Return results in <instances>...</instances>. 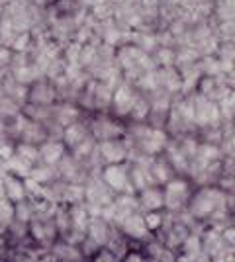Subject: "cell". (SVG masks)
I'll return each instance as SVG.
<instances>
[{"label": "cell", "instance_id": "32", "mask_svg": "<svg viewBox=\"0 0 235 262\" xmlns=\"http://www.w3.org/2000/svg\"><path fill=\"white\" fill-rule=\"evenodd\" d=\"M200 73L206 77H222V69H220V59L212 57H204L200 61Z\"/></svg>", "mask_w": 235, "mask_h": 262}, {"label": "cell", "instance_id": "20", "mask_svg": "<svg viewBox=\"0 0 235 262\" xmlns=\"http://www.w3.org/2000/svg\"><path fill=\"white\" fill-rule=\"evenodd\" d=\"M69 213H71V229L87 235L89 221H90L87 204L82 202V204H73V206H69Z\"/></svg>", "mask_w": 235, "mask_h": 262}, {"label": "cell", "instance_id": "11", "mask_svg": "<svg viewBox=\"0 0 235 262\" xmlns=\"http://www.w3.org/2000/svg\"><path fill=\"white\" fill-rule=\"evenodd\" d=\"M49 256L55 262H87V258L82 256V252H80L77 245H69V243L61 239H57L51 245Z\"/></svg>", "mask_w": 235, "mask_h": 262}, {"label": "cell", "instance_id": "15", "mask_svg": "<svg viewBox=\"0 0 235 262\" xmlns=\"http://www.w3.org/2000/svg\"><path fill=\"white\" fill-rule=\"evenodd\" d=\"M89 125L87 121H77V123H71L67 127H63V135H61V141L69 149H75L78 143H82L89 137Z\"/></svg>", "mask_w": 235, "mask_h": 262}, {"label": "cell", "instance_id": "18", "mask_svg": "<svg viewBox=\"0 0 235 262\" xmlns=\"http://www.w3.org/2000/svg\"><path fill=\"white\" fill-rule=\"evenodd\" d=\"M65 155H67V147L63 145V141H45L39 145V157H41V163L45 164L55 166Z\"/></svg>", "mask_w": 235, "mask_h": 262}, {"label": "cell", "instance_id": "44", "mask_svg": "<svg viewBox=\"0 0 235 262\" xmlns=\"http://www.w3.org/2000/svg\"><path fill=\"white\" fill-rule=\"evenodd\" d=\"M4 233H6V227H2V225H0V237H4Z\"/></svg>", "mask_w": 235, "mask_h": 262}, {"label": "cell", "instance_id": "35", "mask_svg": "<svg viewBox=\"0 0 235 262\" xmlns=\"http://www.w3.org/2000/svg\"><path fill=\"white\" fill-rule=\"evenodd\" d=\"M80 49H82V45L77 43V41H71L63 47V59H65V63L67 65H78V57H80Z\"/></svg>", "mask_w": 235, "mask_h": 262}, {"label": "cell", "instance_id": "43", "mask_svg": "<svg viewBox=\"0 0 235 262\" xmlns=\"http://www.w3.org/2000/svg\"><path fill=\"white\" fill-rule=\"evenodd\" d=\"M90 262H118V260H116V256H114L112 252L106 251V249L102 247L100 251H98V254H96Z\"/></svg>", "mask_w": 235, "mask_h": 262}, {"label": "cell", "instance_id": "45", "mask_svg": "<svg viewBox=\"0 0 235 262\" xmlns=\"http://www.w3.org/2000/svg\"><path fill=\"white\" fill-rule=\"evenodd\" d=\"M147 262H157V260H149V258H147Z\"/></svg>", "mask_w": 235, "mask_h": 262}, {"label": "cell", "instance_id": "31", "mask_svg": "<svg viewBox=\"0 0 235 262\" xmlns=\"http://www.w3.org/2000/svg\"><path fill=\"white\" fill-rule=\"evenodd\" d=\"M149 112H151V104H149V100L141 98V96H135L134 108H132V112H130V116L137 121H143L145 118H149Z\"/></svg>", "mask_w": 235, "mask_h": 262}, {"label": "cell", "instance_id": "23", "mask_svg": "<svg viewBox=\"0 0 235 262\" xmlns=\"http://www.w3.org/2000/svg\"><path fill=\"white\" fill-rule=\"evenodd\" d=\"M32 180H35L37 184L41 186H47L51 184L53 180H57L59 176H57V168L55 166H51V164H45V163H37L34 164V168H32V174H30Z\"/></svg>", "mask_w": 235, "mask_h": 262}, {"label": "cell", "instance_id": "46", "mask_svg": "<svg viewBox=\"0 0 235 262\" xmlns=\"http://www.w3.org/2000/svg\"><path fill=\"white\" fill-rule=\"evenodd\" d=\"M233 227H235V219H233Z\"/></svg>", "mask_w": 235, "mask_h": 262}, {"label": "cell", "instance_id": "19", "mask_svg": "<svg viewBox=\"0 0 235 262\" xmlns=\"http://www.w3.org/2000/svg\"><path fill=\"white\" fill-rule=\"evenodd\" d=\"M2 194H4V198H8L12 204H18V202L26 200L24 180L12 174H6L2 178Z\"/></svg>", "mask_w": 235, "mask_h": 262}, {"label": "cell", "instance_id": "12", "mask_svg": "<svg viewBox=\"0 0 235 262\" xmlns=\"http://www.w3.org/2000/svg\"><path fill=\"white\" fill-rule=\"evenodd\" d=\"M82 110L75 102H57L53 106V121H57L61 127H67L71 123H77L82 120Z\"/></svg>", "mask_w": 235, "mask_h": 262}, {"label": "cell", "instance_id": "36", "mask_svg": "<svg viewBox=\"0 0 235 262\" xmlns=\"http://www.w3.org/2000/svg\"><path fill=\"white\" fill-rule=\"evenodd\" d=\"M143 221H145V227L149 229V233H157L165 223V215L161 211H147L143 215Z\"/></svg>", "mask_w": 235, "mask_h": 262}, {"label": "cell", "instance_id": "40", "mask_svg": "<svg viewBox=\"0 0 235 262\" xmlns=\"http://www.w3.org/2000/svg\"><path fill=\"white\" fill-rule=\"evenodd\" d=\"M179 251H175V249H168V247H165L163 245V249L159 251V254H157L153 260L157 262H179Z\"/></svg>", "mask_w": 235, "mask_h": 262}, {"label": "cell", "instance_id": "13", "mask_svg": "<svg viewBox=\"0 0 235 262\" xmlns=\"http://www.w3.org/2000/svg\"><path fill=\"white\" fill-rule=\"evenodd\" d=\"M45 141H49V135H47V129H45L44 123L26 120L22 131H20L18 143H30V145H37L39 147Z\"/></svg>", "mask_w": 235, "mask_h": 262}, {"label": "cell", "instance_id": "8", "mask_svg": "<svg viewBox=\"0 0 235 262\" xmlns=\"http://www.w3.org/2000/svg\"><path fill=\"white\" fill-rule=\"evenodd\" d=\"M118 229L122 231L123 235L132 241V243H134V241L145 243L147 239L153 237V233H149V229L145 227L143 215H139V213H132V215H127L125 219H122L120 225H118Z\"/></svg>", "mask_w": 235, "mask_h": 262}, {"label": "cell", "instance_id": "5", "mask_svg": "<svg viewBox=\"0 0 235 262\" xmlns=\"http://www.w3.org/2000/svg\"><path fill=\"white\" fill-rule=\"evenodd\" d=\"M194 104V123L200 125V127H220L218 123L222 120V114H220V106L208 100L206 96H198L196 100H192Z\"/></svg>", "mask_w": 235, "mask_h": 262}, {"label": "cell", "instance_id": "16", "mask_svg": "<svg viewBox=\"0 0 235 262\" xmlns=\"http://www.w3.org/2000/svg\"><path fill=\"white\" fill-rule=\"evenodd\" d=\"M112 229H114V225H110L106 219L90 217L89 229H87V237L94 241L96 245H100V247H106V243H108L110 235H112Z\"/></svg>", "mask_w": 235, "mask_h": 262}, {"label": "cell", "instance_id": "26", "mask_svg": "<svg viewBox=\"0 0 235 262\" xmlns=\"http://www.w3.org/2000/svg\"><path fill=\"white\" fill-rule=\"evenodd\" d=\"M202 163H216L222 159V149L218 145H210V143H204V145H198V151H196V157Z\"/></svg>", "mask_w": 235, "mask_h": 262}, {"label": "cell", "instance_id": "2", "mask_svg": "<svg viewBox=\"0 0 235 262\" xmlns=\"http://www.w3.org/2000/svg\"><path fill=\"white\" fill-rule=\"evenodd\" d=\"M163 196H165V208L168 211H180L184 208L190 200V184L188 180L184 178H170L167 184H165V190H163Z\"/></svg>", "mask_w": 235, "mask_h": 262}, {"label": "cell", "instance_id": "6", "mask_svg": "<svg viewBox=\"0 0 235 262\" xmlns=\"http://www.w3.org/2000/svg\"><path fill=\"white\" fill-rule=\"evenodd\" d=\"M59 98H57L55 86L51 80L47 78H39L35 80L34 84H30L28 88V102L26 104H35V106H53L57 104Z\"/></svg>", "mask_w": 235, "mask_h": 262}, {"label": "cell", "instance_id": "34", "mask_svg": "<svg viewBox=\"0 0 235 262\" xmlns=\"http://www.w3.org/2000/svg\"><path fill=\"white\" fill-rule=\"evenodd\" d=\"M14 221V204L8 198H0V225L8 227Z\"/></svg>", "mask_w": 235, "mask_h": 262}, {"label": "cell", "instance_id": "17", "mask_svg": "<svg viewBox=\"0 0 235 262\" xmlns=\"http://www.w3.org/2000/svg\"><path fill=\"white\" fill-rule=\"evenodd\" d=\"M137 200H139V208L145 209V211H159V209L165 208L163 190H159L155 186H149L145 190H141Z\"/></svg>", "mask_w": 235, "mask_h": 262}, {"label": "cell", "instance_id": "41", "mask_svg": "<svg viewBox=\"0 0 235 262\" xmlns=\"http://www.w3.org/2000/svg\"><path fill=\"white\" fill-rule=\"evenodd\" d=\"M16 153V143L8 141V139H2L0 141V163H6L8 159H12Z\"/></svg>", "mask_w": 235, "mask_h": 262}, {"label": "cell", "instance_id": "38", "mask_svg": "<svg viewBox=\"0 0 235 262\" xmlns=\"http://www.w3.org/2000/svg\"><path fill=\"white\" fill-rule=\"evenodd\" d=\"M175 57L177 53L170 47H161L155 53V63H159L161 67H175Z\"/></svg>", "mask_w": 235, "mask_h": 262}, {"label": "cell", "instance_id": "42", "mask_svg": "<svg viewBox=\"0 0 235 262\" xmlns=\"http://www.w3.org/2000/svg\"><path fill=\"white\" fill-rule=\"evenodd\" d=\"M220 51V59H225V61H235V43H224L218 47Z\"/></svg>", "mask_w": 235, "mask_h": 262}, {"label": "cell", "instance_id": "1", "mask_svg": "<svg viewBox=\"0 0 235 262\" xmlns=\"http://www.w3.org/2000/svg\"><path fill=\"white\" fill-rule=\"evenodd\" d=\"M220 208H227V200H225L224 192L218 188H202L188 202V213L196 221L208 219Z\"/></svg>", "mask_w": 235, "mask_h": 262}, {"label": "cell", "instance_id": "33", "mask_svg": "<svg viewBox=\"0 0 235 262\" xmlns=\"http://www.w3.org/2000/svg\"><path fill=\"white\" fill-rule=\"evenodd\" d=\"M32 45H34L32 33L24 32V33H18V35H16V39H14V43H12L10 49L14 51V53H28Z\"/></svg>", "mask_w": 235, "mask_h": 262}, {"label": "cell", "instance_id": "30", "mask_svg": "<svg viewBox=\"0 0 235 262\" xmlns=\"http://www.w3.org/2000/svg\"><path fill=\"white\" fill-rule=\"evenodd\" d=\"M134 43L143 53H151L157 49V37L149 35V33H134Z\"/></svg>", "mask_w": 235, "mask_h": 262}, {"label": "cell", "instance_id": "29", "mask_svg": "<svg viewBox=\"0 0 235 262\" xmlns=\"http://www.w3.org/2000/svg\"><path fill=\"white\" fill-rule=\"evenodd\" d=\"M20 114H22V106L18 102H14L8 96H2L0 98V118L2 120L8 121L12 118H16V116H20Z\"/></svg>", "mask_w": 235, "mask_h": 262}, {"label": "cell", "instance_id": "24", "mask_svg": "<svg viewBox=\"0 0 235 262\" xmlns=\"http://www.w3.org/2000/svg\"><path fill=\"white\" fill-rule=\"evenodd\" d=\"M149 172L153 176V180H155V184H167L168 180L173 178V166L168 164L167 159H157L151 163L149 166Z\"/></svg>", "mask_w": 235, "mask_h": 262}, {"label": "cell", "instance_id": "27", "mask_svg": "<svg viewBox=\"0 0 235 262\" xmlns=\"http://www.w3.org/2000/svg\"><path fill=\"white\" fill-rule=\"evenodd\" d=\"M94 149H96V141L89 135L84 141L78 143L75 149H71V157H73L75 161H78V163H84L90 155L94 153Z\"/></svg>", "mask_w": 235, "mask_h": 262}, {"label": "cell", "instance_id": "9", "mask_svg": "<svg viewBox=\"0 0 235 262\" xmlns=\"http://www.w3.org/2000/svg\"><path fill=\"white\" fill-rule=\"evenodd\" d=\"M134 102H135V94L127 82L118 84V86L114 88L112 106H114V114H116V116H120V118L130 116V112L134 108Z\"/></svg>", "mask_w": 235, "mask_h": 262}, {"label": "cell", "instance_id": "10", "mask_svg": "<svg viewBox=\"0 0 235 262\" xmlns=\"http://www.w3.org/2000/svg\"><path fill=\"white\" fill-rule=\"evenodd\" d=\"M167 143H168V137L165 131L159 129V127H149L145 131V135L139 139V147H141V153L151 157V155L161 153L167 147Z\"/></svg>", "mask_w": 235, "mask_h": 262}, {"label": "cell", "instance_id": "39", "mask_svg": "<svg viewBox=\"0 0 235 262\" xmlns=\"http://www.w3.org/2000/svg\"><path fill=\"white\" fill-rule=\"evenodd\" d=\"M216 14L222 22H235V6L227 4V2H222L218 8H216Z\"/></svg>", "mask_w": 235, "mask_h": 262}, {"label": "cell", "instance_id": "3", "mask_svg": "<svg viewBox=\"0 0 235 262\" xmlns=\"http://www.w3.org/2000/svg\"><path fill=\"white\" fill-rule=\"evenodd\" d=\"M87 125H89L90 137L96 143L110 141V139H120V137H123V133H125L123 125H120L118 121H114L112 118H106V116L92 118Z\"/></svg>", "mask_w": 235, "mask_h": 262}, {"label": "cell", "instance_id": "25", "mask_svg": "<svg viewBox=\"0 0 235 262\" xmlns=\"http://www.w3.org/2000/svg\"><path fill=\"white\" fill-rule=\"evenodd\" d=\"M16 157H20L22 161L30 164L41 163V157H39V147L37 145H30V143H16Z\"/></svg>", "mask_w": 235, "mask_h": 262}, {"label": "cell", "instance_id": "22", "mask_svg": "<svg viewBox=\"0 0 235 262\" xmlns=\"http://www.w3.org/2000/svg\"><path fill=\"white\" fill-rule=\"evenodd\" d=\"M112 86L100 80H94V110H106L108 106H112Z\"/></svg>", "mask_w": 235, "mask_h": 262}, {"label": "cell", "instance_id": "37", "mask_svg": "<svg viewBox=\"0 0 235 262\" xmlns=\"http://www.w3.org/2000/svg\"><path fill=\"white\" fill-rule=\"evenodd\" d=\"M78 249H80V252H82V256L87 258V262H90L96 254H98V251H100L102 247L100 245H96V243H94L92 239H89V237H84V239L80 241Z\"/></svg>", "mask_w": 235, "mask_h": 262}, {"label": "cell", "instance_id": "4", "mask_svg": "<svg viewBox=\"0 0 235 262\" xmlns=\"http://www.w3.org/2000/svg\"><path fill=\"white\" fill-rule=\"evenodd\" d=\"M100 178L118 194H135V190L130 184V168L123 163L120 164H106L102 168Z\"/></svg>", "mask_w": 235, "mask_h": 262}, {"label": "cell", "instance_id": "7", "mask_svg": "<svg viewBox=\"0 0 235 262\" xmlns=\"http://www.w3.org/2000/svg\"><path fill=\"white\" fill-rule=\"evenodd\" d=\"M98 155H100L102 163L108 164H120L130 157L127 143L123 139H110V141H102L96 145Z\"/></svg>", "mask_w": 235, "mask_h": 262}, {"label": "cell", "instance_id": "14", "mask_svg": "<svg viewBox=\"0 0 235 262\" xmlns=\"http://www.w3.org/2000/svg\"><path fill=\"white\" fill-rule=\"evenodd\" d=\"M157 82H159V88L167 90L168 94L182 90V78L177 67H163L161 71H157Z\"/></svg>", "mask_w": 235, "mask_h": 262}, {"label": "cell", "instance_id": "21", "mask_svg": "<svg viewBox=\"0 0 235 262\" xmlns=\"http://www.w3.org/2000/svg\"><path fill=\"white\" fill-rule=\"evenodd\" d=\"M2 166H4V170H6V174H12L16 176V178H30V174H32V168H34V164L26 163V161H22L20 157H12V159H8L6 163H2Z\"/></svg>", "mask_w": 235, "mask_h": 262}, {"label": "cell", "instance_id": "28", "mask_svg": "<svg viewBox=\"0 0 235 262\" xmlns=\"http://www.w3.org/2000/svg\"><path fill=\"white\" fill-rule=\"evenodd\" d=\"M14 219L22 221V223H30L34 219V204L30 198H26L22 202L14 204Z\"/></svg>", "mask_w": 235, "mask_h": 262}]
</instances>
